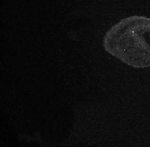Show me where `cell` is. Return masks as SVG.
Listing matches in <instances>:
<instances>
[{
	"instance_id": "obj_1",
	"label": "cell",
	"mask_w": 150,
	"mask_h": 147,
	"mask_svg": "<svg viewBox=\"0 0 150 147\" xmlns=\"http://www.w3.org/2000/svg\"><path fill=\"white\" fill-rule=\"evenodd\" d=\"M103 48L132 68H149L150 17L131 15L120 20L106 32Z\"/></svg>"
}]
</instances>
